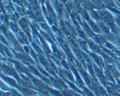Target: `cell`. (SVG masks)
<instances>
[{
  "mask_svg": "<svg viewBox=\"0 0 120 96\" xmlns=\"http://www.w3.org/2000/svg\"><path fill=\"white\" fill-rule=\"evenodd\" d=\"M103 1L109 7H115L112 0H103Z\"/></svg>",
  "mask_w": 120,
  "mask_h": 96,
  "instance_id": "4",
  "label": "cell"
},
{
  "mask_svg": "<svg viewBox=\"0 0 120 96\" xmlns=\"http://www.w3.org/2000/svg\"><path fill=\"white\" fill-rule=\"evenodd\" d=\"M109 71L111 72V74H112L114 76L116 77V78H119L120 77V74L119 73V72L118 71V70L116 69L115 67L113 66V65H110L109 66Z\"/></svg>",
  "mask_w": 120,
  "mask_h": 96,
  "instance_id": "2",
  "label": "cell"
},
{
  "mask_svg": "<svg viewBox=\"0 0 120 96\" xmlns=\"http://www.w3.org/2000/svg\"><path fill=\"white\" fill-rule=\"evenodd\" d=\"M116 22L118 23V25H120V17L117 18V19H116Z\"/></svg>",
  "mask_w": 120,
  "mask_h": 96,
  "instance_id": "6",
  "label": "cell"
},
{
  "mask_svg": "<svg viewBox=\"0 0 120 96\" xmlns=\"http://www.w3.org/2000/svg\"><path fill=\"white\" fill-rule=\"evenodd\" d=\"M99 14H100L101 19L102 20L103 22L109 26H111L112 28H114V19H113L112 16L110 15L109 13L107 11H101Z\"/></svg>",
  "mask_w": 120,
  "mask_h": 96,
  "instance_id": "1",
  "label": "cell"
},
{
  "mask_svg": "<svg viewBox=\"0 0 120 96\" xmlns=\"http://www.w3.org/2000/svg\"><path fill=\"white\" fill-rule=\"evenodd\" d=\"M100 28L102 30V31H103L105 33H109V28L106 26L105 25H103L102 23H100Z\"/></svg>",
  "mask_w": 120,
  "mask_h": 96,
  "instance_id": "5",
  "label": "cell"
},
{
  "mask_svg": "<svg viewBox=\"0 0 120 96\" xmlns=\"http://www.w3.org/2000/svg\"><path fill=\"white\" fill-rule=\"evenodd\" d=\"M82 4L87 9H91L93 8V5L91 1L89 0H82Z\"/></svg>",
  "mask_w": 120,
  "mask_h": 96,
  "instance_id": "3",
  "label": "cell"
}]
</instances>
